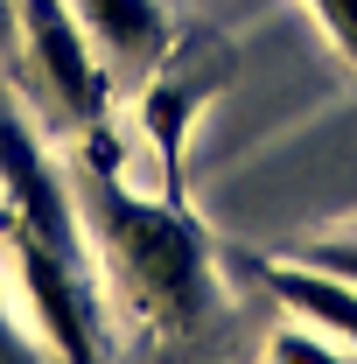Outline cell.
Returning <instances> with one entry per match:
<instances>
[{
	"label": "cell",
	"instance_id": "6da1fadb",
	"mask_svg": "<svg viewBox=\"0 0 357 364\" xmlns=\"http://www.w3.org/2000/svg\"><path fill=\"white\" fill-rule=\"evenodd\" d=\"M98 225H105V252L127 280L140 309L169 329H189V322L211 309V267H203V238L196 225L169 210V203H140L127 196L112 176H98Z\"/></svg>",
	"mask_w": 357,
	"mask_h": 364
},
{
	"label": "cell",
	"instance_id": "7a4b0ae2",
	"mask_svg": "<svg viewBox=\"0 0 357 364\" xmlns=\"http://www.w3.org/2000/svg\"><path fill=\"white\" fill-rule=\"evenodd\" d=\"M0 203H7L14 231L43 238L63 259H85V231H78V210H70V189H63L56 161L43 154L36 127L21 119V105L7 91H0Z\"/></svg>",
	"mask_w": 357,
	"mask_h": 364
},
{
	"label": "cell",
	"instance_id": "3957f363",
	"mask_svg": "<svg viewBox=\"0 0 357 364\" xmlns=\"http://www.w3.org/2000/svg\"><path fill=\"white\" fill-rule=\"evenodd\" d=\"M14 287L28 301V329L43 336L49 358L56 364H98V322H91L78 259H63V252H49L43 238L14 231Z\"/></svg>",
	"mask_w": 357,
	"mask_h": 364
},
{
	"label": "cell",
	"instance_id": "277c9868",
	"mask_svg": "<svg viewBox=\"0 0 357 364\" xmlns=\"http://www.w3.org/2000/svg\"><path fill=\"white\" fill-rule=\"evenodd\" d=\"M21 7V43L36 56L43 85L78 112V119H98L105 112V70H98V49H91V28L78 21L70 0H14Z\"/></svg>",
	"mask_w": 357,
	"mask_h": 364
},
{
	"label": "cell",
	"instance_id": "5b68a950",
	"mask_svg": "<svg viewBox=\"0 0 357 364\" xmlns=\"http://www.w3.org/2000/svg\"><path fill=\"white\" fill-rule=\"evenodd\" d=\"M260 280H267V294L294 322H309V329H322V336H336V343L357 350V287L343 273H322L309 259H267Z\"/></svg>",
	"mask_w": 357,
	"mask_h": 364
},
{
	"label": "cell",
	"instance_id": "8992f818",
	"mask_svg": "<svg viewBox=\"0 0 357 364\" xmlns=\"http://www.w3.org/2000/svg\"><path fill=\"white\" fill-rule=\"evenodd\" d=\"M78 7V21L91 28V43L112 49V56H154V49L169 43V14H161V0H70Z\"/></svg>",
	"mask_w": 357,
	"mask_h": 364
},
{
	"label": "cell",
	"instance_id": "52a82bcc",
	"mask_svg": "<svg viewBox=\"0 0 357 364\" xmlns=\"http://www.w3.org/2000/svg\"><path fill=\"white\" fill-rule=\"evenodd\" d=\"M267 364H351V358H343L336 336H322V329H309V322H287V329L273 336Z\"/></svg>",
	"mask_w": 357,
	"mask_h": 364
},
{
	"label": "cell",
	"instance_id": "ba28073f",
	"mask_svg": "<svg viewBox=\"0 0 357 364\" xmlns=\"http://www.w3.org/2000/svg\"><path fill=\"white\" fill-rule=\"evenodd\" d=\"M140 112H147V127H154V147L176 161L182 134H189V91H169V85H161V91H147V105H140Z\"/></svg>",
	"mask_w": 357,
	"mask_h": 364
},
{
	"label": "cell",
	"instance_id": "9c48e42d",
	"mask_svg": "<svg viewBox=\"0 0 357 364\" xmlns=\"http://www.w3.org/2000/svg\"><path fill=\"white\" fill-rule=\"evenodd\" d=\"M309 14L322 21V36L336 43V56L357 63V0H309Z\"/></svg>",
	"mask_w": 357,
	"mask_h": 364
},
{
	"label": "cell",
	"instance_id": "30bf717a",
	"mask_svg": "<svg viewBox=\"0 0 357 364\" xmlns=\"http://www.w3.org/2000/svg\"><path fill=\"white\" fill-rule=\"evenodd\" d=\"M0 364H43V350L21 336V322H14V309H7V294H0Z\"/></svg>",
	"mask_w": 357,
	"mask_h": 364
},
{
	"label": "cell",
	"instance_id": "8fae6325",
	"mask_svg": "<svg viewBox=\"0 0 357 364\" xmlns=\"http://www.w3.org/2000/svg\"><path fill=\"white\" fill-rule=\"evenodd\" d=\"M302 259H309V267H322V273H343V280L357 287V245H343V238H336V245H309Z\"/></svg>",
	"mask_w": 357,
	"mask_h": 364
},
{
	"label": "cell",
	"instance_id": "7c38bea8",
	"mask_svg": "<svg viewBox=\"0 0 357 364\" xmlns=\"http://www.w3.org/2000/svg\"><path fill=\"white\" fill-rule=\"evenodd\" d=\"M14 36H21V7L0 0V49H14Z\"/></svg>",
	"mask_w": 357,
	"mask_h": 364
}]
</instances>
